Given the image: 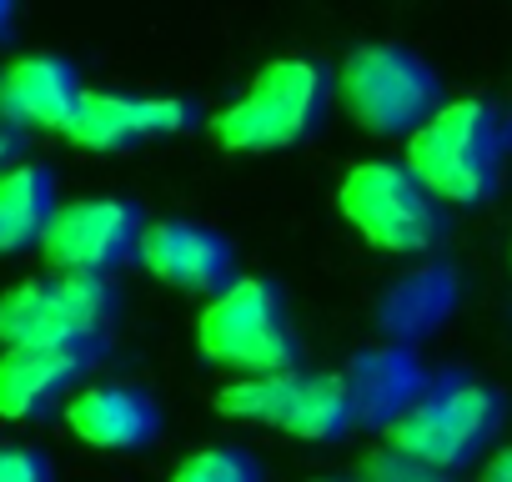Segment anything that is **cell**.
<instances>
[{
  "mask_svg": "<svg viewBox=\"0 0 512 482\" xmlns=\"http://www.w3.org/2000/svg\"><path fill=\"white\" fill-rule=\"evenodd\" d=\"M116 317L111 277H51L0 292V352L6 347H96Z\"/></svg>",
  "mask_w": 512,
  "mask_h": 482,
  "instance_id": "obj_8",
  "label": "cell"
},
{
  "mask_svg": "<svg viewBox=\"0 0 512 482\" xmlns=\"http://www.w3.org/2000/svg\"><path fill=\"white\" fill-rule=\"evenodd\" d=\"M332 91L367 136H412L442 106V76L407 46H357Z\"/></svg>",
  "mask_w": 512,
  "mask_h": 482,
  "instance_id": "obj_4",
  "label": "cell"
},
{
  "mask_svg": "<svg viewBox=\"0 0 512 482\" xmlns=\"http://www.w3.org/2000/svg\"><path fill=\"white\" fill-rule=\"evenodd\" d=\"M502 427V397L482 382H452L387 422V452L417 472H457L487 452Z\"/></svg>",
  "mask_w": 512,
  "mask_h": 482,
  "instance_id": "obj_5",
  "label": "cell"
},
{
  "mask_svg": "<svg viewBox=\"0 0 512 482\" xmlns=\"http://www.w3.org/2000/svg\"><path fill=\"white\" fill-rule=\"evenodd\" d=\"M332 81L307 56H277L256 71L241 101L211 116V141L221 151H287L322 126Z\"/></svg>",
  "mask_w": 512,
  "mask_h": 482,
  "instance_id": "obj_2",
  "label": "cell"
},
{
  "mask_svg": "<svg viewBox=\"0 0 512 482\" xmlns=\"http://www.w3.org/2000/svg\"><path fill=\"white\" fill-rule=\"evenodd\" d=\"M171 482H262V467L241 447H201L176 462Z\"/></svg>",
  "mask_w": 512,
  "mask_h": 482,
  "instance_id": "obj_16",
  "label": "cell"
},
{
  "mask_svg": "<svg viewBox=\"0 0 512 482\" xmlns=\"http://www.w3.org/2000/svg\"><path fill=\"white\" fill-rule=\"evenodd\" d=\"M196 121V106L181 96H116V91H81L71 121H66V141L81 151H126L141 141H161L176 136Z\"/></svg>",
  "mask_w": 512,
  "mask_h": 482,
  "instance_id": "obj_10",
  "label": "cell"
},
{
  "mask_svg": "<svg viewBox=\"0 0 512 482\" xmlns=\"http://www.w3.org/2000/svg\"><path fill=\"white\" fill-rule=\"evenodd\" d=\"M146 221L131 201L121 196H86L71 206H56L46 236H41V257L56 277H111L121 262L136 257Z\"/></svg>",
  "mask_w": 512,
  "mask_h": 482,
  "instance_id": "obj_9",
  "label": "cell"
},
{
  "mask_svg": "<svg viewBox=\"0 0 512 482\" xmlns=\"http://www.w3.org/2000/svg\"><path fill=\"white\" fill-rule=\"evenodd\" d=\"M66 427L101 452H136L161 432V407L151 392L126 382H91L66 397Z\"/></svg>",
  "mask_w": 512,
  "mask_h": 482,
  "instance_id": "obj_12",
  "label": "cell"
},
{
  "mask_svg": "<svg viewBox=\"0 0 512 482\" xmlns=\"http://www.w3.org/2000/svg\"><path fill=\"white\" fill-rule=\"evenodd\" d=\"M56 216V181L36 161H16L0 171V257L26 252L31 241L41 247V236Z\"/></svg>",
  "mask_w": 512,
  "mask_h": 482,
  "instance_id": "obj_15",
  "label": "cell"
},
{
  "mask_svg": "<svg viewBox=\"0 0 512 482\" xmlns=\"http://www.w3.org/2000/svg\"><path fill=\"white\" fill-rule=\"evenodd\" d=\"M11 156H16V131H11V126H0V171L11 166Z\"/></svg>",
  "mask_w": 512,
  "mask_h": 482,
  "instance_id": "obj_19",
  "label": "cell"
},
{
  "mask_svg": "<svg viewBox=\"0 0 512 482\" xmlns=\"http://www.w3.org/2000/svg\"><path fill=\"white\" fill-rule=\"evenodd\" d=\"M322 482H342V477H322ZM372 482H387V477H372Z\"/></svg>",
  "mask_w": 512,
  "mask_h": 482,
  "instance_id": "obj_22",
  "label": "cell"
},
{
  "mask_svg": "<svg viewBox=\"0 0 512 482\" xmlns=\"http://www.w3.org/2000/svg\"><path fill=\"white\" fill-rule=\"evenodd\" d=\"M477 482H512V447H497L487 462H482V477Z\"/></svg>",
  "mask_w": 512,
  "mask_h": 482,
  "instance_id": "obj_18",
  "label": "cell"
},
{
  "mask_svg": "<svg viewBox=\"0 0 512 482\" xmlns=\"http://www.w3.org/2000/svg\"><path fill=\"white\" fill-rule=\"evenodd\" d=\"M81 101V81L61 56H21L0 71V126L11 131H66Z\"/></svg>",
  "mask_w": 512,
  "mask_h": 482,
  "instance_id": "obj_14",
  "label": "cell"
},
{
  "mask_svg": "<svg viewBox=\"0 0 512 482\" xmlns=\"http://www.w3.org/2000/svg\"><path fill=\"white\" fill-rule=\"evenodd\" d=\"M342 216L362 241L392 257H417L442 236V201L407 171V161H362L342 176Z\"/></svg>",
  "mask_w": 512,
  "mask_h": 482,
  "instance_id": "obj_7",
  "label": "cell"
},
{
  "mask_svg": "<svg viewBox=\"0 0 512 482\" xmlns=\"http://www.w3.org/2000/svg\"><path fill=\"white\" fill-rule=\"evenodd\" d=\"M96 347H6L0 352V417L31 422L61 402L81 372L91 367Z\"/></svg>",
  "mask_w": 512,
  "mask_h": 482,
  "instance_id": "obj_13",
  "label": "cell"
},
{
  "mask_svg": "<svg viewBox=\"0 0 512 482\" xmlns=\"http://www.w3.org/2000/svg\"><path fill=\"white\" fill-rule=\"evenodd\" d=\"M11 11H16V0H0V31L11 26Z\"/></svg>",
  "mask_w": 512,
  "mask_h": 482,
  "instance_id": "obj_21",
  "label": "cell"
},
{
  "mask_svg": "<svg viewBox=\"0 0 512 482\" xmlns=\"http://www.w3.org/2000/svg\"><path fill=\"white\" fill-rule=\"evenodd\" d=\"M0 482H51V462L36 447H0Z\"/></svg>",
  "mask_w": 512,
  "mask_h": 482,
  "instance_id": "obj_17",
  "label": "cell"
},
{
  "mask_svg": "<svg viewBox=\"0 0 512 482\" xmlns=\"http://www.w3.org/2000/svg\"><path fill=\"white\" fill-rule=\"evenodd\" d=\"M397 482H447V477H442V472H417V467H407Z\"/></svg>",
  "mask_w": 512,
  "mask_h": 482,
  "instance_id": "obj_20",
  "label": "cell"
},
{
  "mask_svg": "<svg viewBox=\"0 0 512 482\" xmlns=\"http://www.w3.org/2000/svg\"><path fill=\"white\" fill-rule=\"evenodd\" d=\"M136 262L176 292L216 297L236 282L231 241L211 226H196V221H151L136 241Z\"/></svg>",
  "mask_w": 512,
  "mask_h": 482,
  "instance_id": "obj_11",
  "label": "cell"
},
{
  "mask_svg": "<svg viewBox=\"0 0 512 482\" xmlns=\"http://www.w3.org/2000/svg\"><path fill=\"white\" fill-rule=\"evenodd\" d=\"M407 171L447 206H482L502 176V116L492 101H442L407 136Z\"/></svg>",
  "mask_w": 512,
  "mask_h": 482,
  "instance_id": "obj_1",
  "label": "cell"
},
{
  "mask_svg": "<svg viewBox=\"0 0 512 482\" xmlns=\"http://www.w3.org/2000/svg\"><path fill=\"white\" fill-rule=\"evenodd\" d=\"M196 347L206 362L236 372V377H272L297 372V332L282 312V297L262 277H241L226 292H216L196 322Z\"/></svg>",
  "mask_w": 512,
  "mask_h": 482,
  "instance_id": "obj_3",
  "label": "cell"
},
{
  "mask_svg": "<svg viewBox=\"0 0 512 482\" xmlns=\"http://www.w3.org/2000/svg\"><path fill=\"white\" fill-rule=\"evenodd\" d=\"M216 412L256 427H282L302 442H337L357 422V387L337 372H272L236 377L216 392Z\"/></svg>",
  "mask_w": 512,
  "mask_h": 482,
  "instance_id": "obj_6",
  "label": "cell"
}]
</instances>
